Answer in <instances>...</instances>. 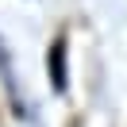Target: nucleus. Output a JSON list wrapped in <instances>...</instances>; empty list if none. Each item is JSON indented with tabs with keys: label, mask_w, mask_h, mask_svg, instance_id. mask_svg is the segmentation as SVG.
<instances>
[{
	"label": "nucleus",
	"mask_w": 127,
	"mask_h": 127,
	"mask_svg": "<svg viewBox=\"0 0 127 127\" xmlns=\"http://www.w3.org/2000/svg\"><path fill=\"white\" fill-rule=\"evenodd\" d=\"M46 73H50V89L54 93H65L69 77H65V35H58L46 50Z\"/></svg>",
	"instance_id": "nucleus-1"
},
{
	"label": "nucleus",
	"mask_w": 127,
	"mask_h": 127,
	"mask_svg": "<svg viewBox=\"0 0 127 127\" xmlns=\"http://www.w3.org/2000/svg\"><path fill=\"white\" fill-rule=\"evenodd\" d=\"M0 81L8 85V100H12V112H16V116H27L23 100H19V89H16V77H12V62H8V54H4V46H0Z\"/></svg>",
	"instance_id": "nucleus-2"
}]
</instances>
